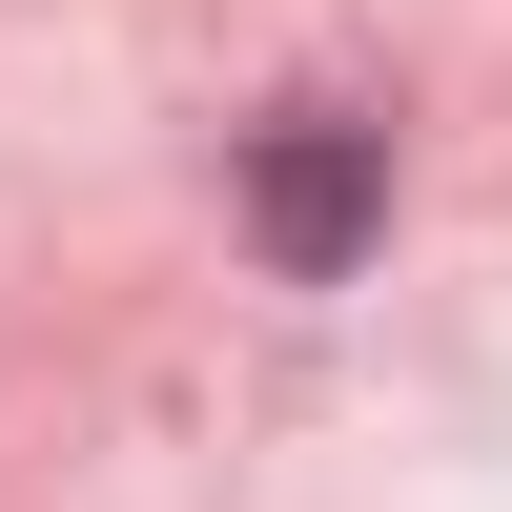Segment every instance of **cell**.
I'll list each match as a JSON object with an SVG mask.
<instances>
[{
	"label": "cell",
	"instance_id": "cell-1",
	"mask_svg": "<svg viewBox=\"0 0 512 512\" xmlns=\"http://www.w3.org/2000/svg\"><path fill=\"white\" fill-rule=\"evenodd\" d=\"M246 226H267V267L287 287H328V267H349V246L369 226H390V123H267V144H246Z\"/></svg>",
	"mask_w": 512,
	"mask_h": 512
}]
</instances>
